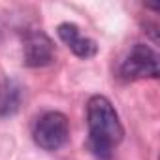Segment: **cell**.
<instances>
[{
	"label": "cell",
	"instance_id": "5b68a950",
	"mask_svg": "<svg viewBox=\"0 0 160 160\" xmlns=\"http://www.w3.org/2000/svg\"><path fill=\"white\" fill-rule=\"evenodd\" d=\"M57 34L68 45V49L79 58H92L98 53L96 42L92 38L83 36L81 30H79V27L73 25V23H60L57 27Z\"/></svg>",
	"mask_w": 160,
	"mask_h": 160
},
{
	"label": "cell",
	"instance_id": "8992f818",
	"mask_svg": "<svg viewBox=\"0 0 160 160\" xmlns=\"http://www.w3.org/2000/svg\"><path fill=\"white\" fill-rule=\"evenodd\" d=\"M21 104V87L13 79H6L0 87V117L13 115Z\"/></svg>",
	"mask_w": 160,
	"mask_h": 160
},
{
	"label": "cell",
	"instance_id": "6da1fadb",
	"mask_svg": "<svg viewBox=\"0 0 160 160\" xmlns=\"http://www.w3.org/2000/svg\"><path fill=\"white\" fill-rule=\"evenodd\" d=\"M87 126L91 151L100 160H111L113 149L122 141L124 128L109 98L94 94L87 102Z\"/></svg>",
	"mask_w": 160,
	"mask_h": 160
},
{
	"label": "cell",
	"instance_id": "277c9868",
	"mask_svg": "<svg viewBox=\"0 0 160 160\" xmlns=\"http://www.w3.org/2000/svg\"><path fill=\"white\" fill-rule=\"evenodd\" d=\"M55 60V43L42 30H28L23 38V62L28 68H43Z\"/></svg>",
	"mask_w": 160,
	"mask_h": 160
},
{
	"label": "cell",
	"instance_id": "3957f363",
	"mask_svg": "<svg viewBox=\"0 0 160 160\" xmlns=\"http://www.w3.org/2000/svg\"><path fill=\"white\" fill-rule=\"evenodd\" d=\"M121 77L126 81H136V79H156L158 77V57L156 53L145 45V43H136L126 58L121 64L119 70Z\"/></svg>",
	"mask_w": 160,
	"mask_h": 160
},
{
	"label": "cell",
	"instance_id": "7a4b0ae2",
	"mask_svg": "<svg viewBox=\"0 0 160 160\" xmlns=\"http://www.w3.org/2000/svg\"><path fill=\"white\" fill-rule=\"evenodd\" d=\"M70 136V124L64 113L60 111H47L34 122L32 138L34 143L43 151H57L60 149Z\"/></svg>",
	"mask_w": 160,
	"mask_h": 160
}]
</instances>
